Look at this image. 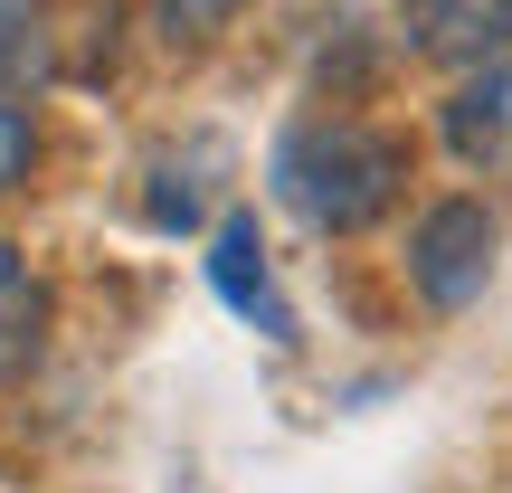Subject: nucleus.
Masks as SVG:
<instances>
[{
	"instance_id": "obj_1",
	"label": "nucleus",
	"mask_w": 512,
	"mask_h": 493,
	"mask_svg": "<svg viewBox=\"0 0 512 493\" xmlns=\"http://www.w3.org/2000/svg\"><path fill=\"white\" fill-rule=\"evenodd\" d=\"M399 181H408V152L389 143L380 124H351V114L294 124L285 143H275V200H285L294 219L332 228V238L370 228L389 200H399Z\"/></svg>"
},
{
	"instance_id": "obj_2",
	"label": "nucleus",
	"mask_w": 512,
	"mask_h": 493,
	"mask_svg": "<svg viewBox=\"0 0 512 493\" xmlns=\"http://www.w3.org/2000/svg\"><path fill=\"white\" fill-rule=\"evenodd\" d=\"M484 275H494V219L475 200H437L418 219V238H408V285L437 313H465L484 294Z\"/></svg>"
},
{
	"instance_id": "obj_3",
	"label": "nucleus",
	"mask_w": 512,
	"mask_h": 493,
	"mask_svg": "<svg viewBox=\"0 0 512 493\" xmlns=\"http://www.w3.org/2000/svg\"><path fill=\"white\" fill-rule=\"evenodd\" d=\"M446 152L475 171H503L512 162V48L484 57L456 95H446Z\"/></svg>"
},
{
	"instance_id": "obj_4",
	"label": "nucleus",
	"mask_w": 512,
	"mask_h": 493,
	"mask_svg": "<svg viewBox=\"0 0 512 493\" xmlns=\"http://www.w3.org/2000/svg\"><path fill=\"white\" fill-rule=\"evenodd\" d=\"M209 285H219L228 313H247V323H266L275 342L294 332V313L275 304V275H266V238H256V219H219V238H209Z\"/></svg>"
},
{
	"instance_id": "obj_5",
	"label": "nucleus",
	"mask_w": 512,
	"mask_h": 493,
	"mask_svg": "<svg viewBox=\"0 0 512 493\" xmlns=\"http://www.w3.org/2000/svg\"><path fill=\"white\" fill-rule=\"evenodd\" d=\"M408 38L427 57H446V67H484V57L512 48V0H418Z\"/></svg>"
},
{
	"instance_id": "obj_6",
	"label": "nucleus",
	"mask_w": 512,
	"mask_h": 493,
	"mask_svg": "<svg viewBox=\"0 0 512 493\" xmlns=\"http://www.w3.org/2000/svg\"><path fill=\"white\" fill-rule=\"evenodd\" d=\"M38 332H48V285H38V266L19 247H0V380L29 370Z\"/></svg>"
},
{
	"instance_id": "obj_7",
	"label": "nucleus",
	"mask_w": 512,
	"mask_h": 493,
	"mask_svg": "<svg viewBox=\"0 0 512 493\" xmlns=\"http://www.w3.org/2000/svg\"><path fill=\"white\" fill-rule=\"evenodd\" d=\"M38 67V10L29 0H0V86Z\"/></svg>"
},
{
	"instance_id": "obj_8",
	"label": "nucleus",
	"mask_w": 512,
	"mask_h": 493,
	"mask_svg": "<svg viewBox=\"0 0 512 493\" xmlns=\"http://www.w3.org/2000/svg\"><path fill=\"white\" fill-rule=\"evenodd\" d=\"M29 162H38V124H29V105H10V95H0V190L29 181Z\"/></svg>"
},
{
	"instance_id": "obj_9",
	"label": "nucleus",
	"mask_w": 512,
	"mask_h": 493,
	"mask_svg": "<svg viewBox=\"0 0 512 493\" xmlns=\"http://www.w3.org/2000/svg\"><path fill=\"white\" fill-rule=\"evenodd\" d=\"M247 0H162V29L171 38H209V29H228Z\"/></svg>"
}]
</instances>
